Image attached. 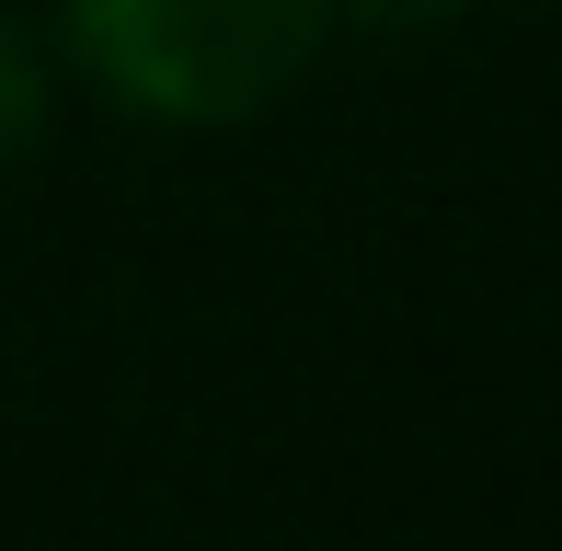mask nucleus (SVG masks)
I'll list each match as a JSON object with an SVG mask.
<instances>
[{
  "label": "nucleus",
  "mask_w": 562,
  "mask_h": 551,
  "mask_svg": "<svg viewBox=\"0 0 562 551\" xmlns=\"http://www.w3.org/2000/svg\"><path fill=\"white\" fill-rule=\"evenodd\" d=\"M69 46L149 127H241L334 46V0H69Z\"/></svg>",
  "instance_id": "obj_1"
},
{
  "label": "nucleus",
  "mask_w": 562,
  "mask_h": 551,
  "mask_svg": "<svg viewBox=\"0 0 562 551\" xmlns=\"http://www.w3.org/2000/svg\"><path fill=\"white\" fill-rule=\"evenodd\" d=\"M35 138H46V58L0 23V172H12Z\"/></svg>",
  "instance_id": "obj_2"
},
{
  "label": "nucleus",
  "mask_w": 562,
  "mask_h": 551,
  "mask_svg": "<svg viewBox=\"0 0 562 551\" xmlns=\"http://www.w3.org/2000/svg\"><path fill=\"white\" fill-rule=\"evenodd\" d=\"M459 12H482V0H334V23H368V35H437Z\"/></svg>",
  "instance_id": "obj_3"
}]
</instances>
